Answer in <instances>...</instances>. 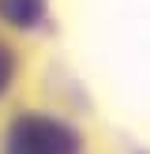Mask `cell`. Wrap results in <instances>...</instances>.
<instances>
[{
	"mask_svg": "<svg viewBox=\"0 0 150 154\" xmlns=\"http://www.w3.org/2000/svg\"><path fill=\"white\" fill-rule=\"evenodd\" d=\"M4 154H79V139L52 117H22L11 124Z\"/></svg>",
	"mask_w": 150,
	"mask_h": 154,
	"instance_id": "6da1fadb",
	"label": "cell"
},
{
	"mask_svg": "<svg viewBox=\"0 0 150 154\" xmlns=\"http://www.w3.org/2000/svg\"><path fill=\"white\" fill-rule=\"evenodd\" d=\"M8 79H11V57H8V49L0 45V90L8 87Z\"/></svg>",
	"mask_w": 150,
	"mask_h": 154,
	"instance_id": "7a4b0ae2",
	"label": "cell"
}]
</instances>
